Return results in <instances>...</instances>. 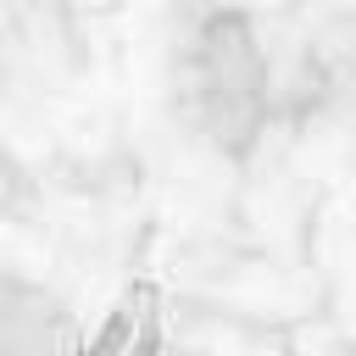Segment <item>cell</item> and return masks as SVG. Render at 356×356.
I'll return each mask as SVG.
<instances>
[{
	"mask_svg": "<svg viewBox=\"0 0 356 356\" xmlns=\"http://www.w3.org/2000/svg\"><path fill=\"white\" fill-rule=\"evenodd\" d=\"M83 356H167V300L156 278H134L106 306L100 328L83 339Z\"/></svg>",
	"mask_w": 356,
	"mask_h": 356,
	"instance_id": "6da1fadb",
	"label": "cell"
}]
</instances>
